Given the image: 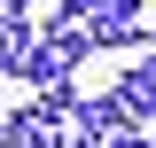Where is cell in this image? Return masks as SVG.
<instances>
[{"mask_svg":"<svg viewBox=\"0 0 156 148\" xmlns=\"http://www.w3.org/2000/svg\"><path fill=\"white\" fill-rule=\"evenodd\" d=\"M0 148H55V117H47V109L0 117Z\"/></svg>","mask_w":156,"mask_h":148,"instance_id":"3","label":"cell"},{"mask_svg":"<svg viewBox=\"0 0 156 148\" xmlns=\"http://www.w3.org/2000/svg\"><path fill=\"white\" fill-rule=\"evenodd\" d=\"M109 101L125 109V125H140V117H156V70H125Z\"/></svg>","mask_w":156,"mask_h":148,"instance_id":"4","label":"cell"},{"mask_svg":"<svg viewBox=\"0 0 156 148\" xmlns=\"http://www.w3.org/2000/svg\"><path fill=\"white\" fill-rule=\"evenodd\" d=\"M109 148H148V140H140V132H117V140H109Z\"/></svg>","mask_w":156,"mask_h":148,"instance_id":"5","label":"cell"},{"mask_svg":"<svg viewBox=\"0 0 156 148\" xmlns=\"http://www.w3.org/2000/svg\"><path fill=\"white\" fill-rule=\"evenodd\" d=\"M86 55H94V39H86V31H55L47 47H23L16 78H23V86H39V101H47V93H70L62 78H70V70H78Z\"/></svg>","mask_w":156,"mask_h":148,"instance_id":"1","label":"cell"},{"mask_svg":"<svg viewBox=\"0 0 156 148\" xmlns=\"http://www.w3.org/2000/svg\"><path fill=\"white\" fill-rule=\"evenodd\" d=\"M62 16L86 23L94 47H125V39H140V0H62Z\"/></svg>","mask_w":156,"mask_h":148,"instance_id":"2","label":"cell"}]
</instances>
